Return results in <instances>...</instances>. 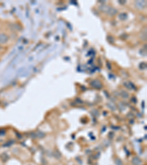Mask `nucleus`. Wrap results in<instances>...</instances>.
Returning <instances> with one entry per match:
<instances>
[{"label": "nucleus", "instance_id": "obj_2", "mask_svg": "<svg viewBox=\"0 0 147 165\" xmlns=\"http://www.w3.org/2000/svg\"><path fill=\"white\" fill-rule=\"evenodd\" d=\"M7 40V38L5 34H0V43H6Z\"/></svg>", "mask_w": 147, "mask_h": 165}, {"label": "nucleus", "instance_id": "obj_3", "mask_svg": "<svg viewBox=\"0 0 147 165\" xmlns=\"http://www.w3.org/2000/svg\"><path fill=\"white\" fill-rule=\"evenodd\" d=\"M115 163L116 165H123L122 161H121L119 159H116L115 161Z\"/></svg>", "mask_w": 147, "mask_h": 165}, {"label": "nucleus", "instance_id": "obj_1", "mask_svg": "<svg viewBox=\"0 0 147 165\" xmlns=\"http://www.w3.org/2000/svg\"><path fill=\"white\" fill-rule=\"evenodd\" d=\"M132 164L134 165H141L142 164V161H141L138 157H135L132 159Z\"/></svg>", "mask_w": 147, "mask_h": 165}]
</instances>
